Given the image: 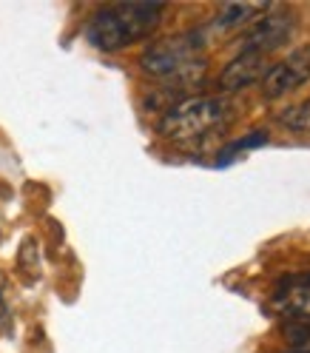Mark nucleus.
<instances>
[{
    "label": "nucleus",
    "instance_id": "nucleus-10",
    "mask_svg": "<svg viewBox=\"0 0 310 353\" xmlns=\"http://www.w3.org/2000/svg\"><path fill=\"white\" fill-rule=\"evenodd\" d=\"M6 322H9V311H6V305H3V296H0V334L6 330Z\"/></svg>",
    "mask_w": 310,
    "mask_h": 353
},
{
    "label": "nucleus",
    "instance_id": "nucleus-2",
    "mask_svg": "<svg viewBox=\"0 0 310 353\" xmlns=\"http://www.w3.org/2000/svg\"><path fill=\"white\" fill-rule=\"evenodd\" d=\"M140 69L171 85H191L205 77L208 69V54H205V37L203 32H185V34H171L140 54Z\"/></svg>",
    "mask_w": 310,
    "mask_h": 353
},
{
    "label": "nucleus",
    "instance_id": "nucleus-6",
    "mask_svg": "<svg viewBox=\"0 0 310 353\" xmlns=\"http://www.w3.org/2000/svg\"><path fill=\"white\" fill-rule=\"evenodd\" d=\"M271 307L291 319H310V274L282 276L271 291Z\"/></svg>",
    "mask_w": 310,
    "mask_h": 353
},
{
    "label": "nucleus",
    "instance_id": "nucleus-3",
    "mask_svg": "<svg viewBox=\"0 0 310 353\" xmlns=\"http://www.w3.org/2000/svg\"><path fill=\"white\" fill-rule=\"evenodd\" d=\"M165 3H114L100 9L85 26V37L100 52H123L157 32Z\"/></svg>",
    "mask_w": 310,
    "mask_h": 353
},
{
    "label": "nucleus",
    "instance_id": "nucleus-11",
    "mask_svg": "<svg viewBox=\"0 0 310 353\" xmlns=\"http://www.w3.org/2000/svg\"><path fill=\"white\" fill-rule=\"evenodd\" d=\"M296 353H310V350H296Z\"/></svg>",
    "mask_w": 310,
    "mask_h": 353
},
{
    "label": "nucleus",
    "instance_id": "nucleus-7",
    "mask_svg": "<svg viewBox=\"0 0 310 353\" xmlns=\"http://www.w3.org/2000/svg\"><path fill=\"white\" fill-rule=\"evenodd\" d=\"M268 72V57L259 52H239L223 72H219V92L236 94L242 88L259 83Z\"/></svg>",
    "mask_w": 310,
    "mask_h": 353
},
{
    "label": "nucleus",
    "instance_id": "nucleus-9",
    "mask_svg": "<svg viewBox=\"0 0 310 353\" xmlns=\"http://www.w3.org/2000/svg\"><path fill=\"white\" fill-rule=\"evenodd\" d=\"M282 125L287 131H296V134H310V97L291 105V108H285L282 112Z\"/></svg>",
    "mask_w": 310,
    "mask_h": 353
},
{
    "label": "nucleus",
    "instance_id": "nucleus-4",
    "mask_svg": "<svg viewBox=\"0 0 310 353\" xmlns=\"http://www.w3.org/2000/svg\"><path fill=\"white\" fill-rule=\"evenodd\" d=\"M296 23L299 17L293 9H268L242 34V52H259L268 57L271 52L282 49L285 43H291Z\"/></svg>",
    "mask_w": 310,
    "mask_h": 353
},
{
    "label": "nucleus",
    "instance_id": "nucleus-1",
    "mask_svg": "<svg viewBox=\"0 0 310 353\" xmlns=\"http://www.w3.org/2000/svg\"><path fill=\"white\" fill-rule=\"evenodd\" d=\"M234 123V105L225 97H185L160 120V134L185 151H203L223 140Z\"/></svg>",
    "mask_w": 310,
    "mask_h": 353
},
{
    "label": "nucleus",
    "instance_id": "nucleus-5",
    "mask_svg": "<svg viewBox=\"0 0 310 353\" xmlns=\"http://www.w3.org/2000/svg\"><path fill=\"white\" fill-rule=\"evenodd\" d=\"M310 80V46H299L287 52L279 63L268 65V72L262 77V94L268 100L293 94Z\"/></svg>",
    "mask_w": 310,
    "mask_h": 353
},
{
    "label": "nucleus",
    "instance_id": "nucleus-8",
    "mask_svg": "<svg viewBox=\"0 0 310 353\" xmlns=\"http://www.w3.org/2000/svg\"><path fill=\"white\" fill-rule=\"evenodd\" d=\"M271 6L268 3H225L219 9V14L214 17L211 23V32L214 34H234V32H242L248 29L254 20H259Z\"/></svg>",
    "mask_w": 310,
    "mask_h": 353
}]
</instances>
